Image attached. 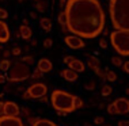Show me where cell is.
I'll list each match as a JSON object with an SVG mask.
<instances>
[{"label":"cell","instance_id":"277c9868","mask_svg":"<svg viewBox=\"0 0 129 126\" xmlns=\"http://www.w3.org/2000/svg\"><path fill=\"white\" fill-rule=\"evenodd\" d=\"M110 44L121 57L129 56V31L114 30L109 34Z\"/></svg>","mask_w":129,"mask_h":126},{"label":"cell","instance_id":"816d5d0a","mask_svg":"<svg viewBox=\"0 0 129 126\" xmlns=\"http://www.w3.org/2000/svg\"><path fill=\"white\" fill-rule=\"evenodd\" d=\"M0 2H3V0H0Z\"/></svg>","mask_w":129,"mask_h":126},{"label":"cell","instance_id":"f1b7e54d","mask_svg":"<svg viewBox=\"0 0 129 126\" xmlns=\"http://www.w3.org/2000/svg\"><path fill=\"white\" fill-rule=\"evenodd\" d=\"M103 123H105V118L103 117L98 115V117L94 118V125H95V126H101V125H103Z\"/></svg>","mask_w":129,"mask_h":126},{"label":"cell","instance_id":"7bdbcfd3","mask_svg":"<svg viewBox=\"0 0 129 126\" xmlns=\"http://www.w3.org/2000/svg\"><path fill=\"white\" fill-rule=\"evenodd\" d=\"M38 100H40V102H42V103H46V102H48V98H46V95H45V96H42V98H40Z\"/></svg>","mask_w":129,"mask_h":126},{"label":"cell","instance_id":"7dc6e473","mask_svg":"<svg viewBox=\"0 0 129 126\" xmlns=\"http://www.w3.org/2000/svg\"><path fill=\"white\" fill-rule=\"evenodd\" d=\"M101 126H110V125H107V123H103V125H101Z\"/></svg>","mask_w":129,"mask_h":126},{"label":"cell","instance_id":"1f68e13d","mask_svg":"<svg viewBox=\"0 0 129 126\" xmlns=\"http://www.w3.org/2000/svg\"><path fill=\"white\" fill-rule=\"evenodd\" d=\"M11 53H12V56H19L20 53H22V49H20L19 46H14L12 50H11Z\"/></svg>","mask_w":129,"mask_h":126},{"label":"cell","instance_id":"5b68a950","mask_svg":"<svg viewBox=\"0 0 129 126\" xmlns=\"http://www.w3.org/2000/svg\"><path fill=\"white\" fill-rule=\"evenodd\" d=\"M31 72L29 65H26L25 62H16V64L12 65V68L8 69L7 72V80L10 83H20V81H25L30 77Z\"/></svg>","mask_w":129,"mask_h":126},{"label":"cell","instance_id":"681fc988","mask_svg":"<svg viewBox=\"0 0 129 126\" xmlns=\"http://www.w3.org/2000/svg\"><path fill=\"white\" fill-rule=\"evenodd\" d=\"M23 126H29V125H23Z\"/></svg>","mask_w":129,"mask_h":126},{"label":"cell","instance_id":"484cf974","mask_svg":"<svg viewBox=\"0 0 129 126\" xmlns=\"http://www.w3.org/2000/svg\"><path fill=\"white\" fill-rule=\"evenodd\" d=\"M20 61L25 62L26 65H33V64H34V58L31 57V56H25V57H23Z\"/></svg>","mask_w":129,"mask_h":126},{"label":"cell","instance_id":"d4e9b609","mask_svg":"<svg viewBox=\"0 0 129 126\" xmlns=\"http://www.w3.org/2000/svg\"><path fill=\"white\" fill-rule=\"evenodd\" d=\"M36 8H37V11H40V12H45V10H46V3H45L44 0H40V2H37Z\"/></svg>","mask_w":129,"mask_h":126},{"label":"cell","instance_id":"bcb514c9","mask_svg":"<svg viewBox=\"0 0 129 126\" xmlns=\"http://www.w3.org/2000/svg\"><path fill=\"white\" fill-rule=\"evenodd\" d=\"M31 45H33V46H36V45H37V39H33V41H31Z\"/></svg>","mask_w":129,"mask_h":126},{"label":"cell","instance_id":"e575fe53","mask_svg":"<svg viewBox=\"0 0 129 126\" xmlns=\"http://www.w3.org/2000/svg\"><path fill=\"white\" fill-rule=\"evenodd\" d=\"M121 68H122V71H124L125 73H128V75H129V61H125Z\"/></svg>","mask_w":129,"mask_h":126},{"label":"cell","instance_id":"5bb4252c","mask_svg":"<svg viewBox=\"0 0 129 126\" xmlns=\"http://www.w3.org/2000/svg\"><path fill=\"white\" fill-rule=\"evenodd\" d=\"M10 41V30L6 22L0 19V44H6Z\"/></svg>","mask_w":129,"mask_h":126},{"label":"cell","instance_id":"d6986e66","mask_svg":"<svg viewBox=\"0 0 129 126\" xmlns=\"http://www.w3.org/2000/svg\"><path fill=\"white\" fill-rule=\"evenodd\" d=\"M117 80V73L114 71H110V69H106L105 71V81L109 83H114Z\"/></svg>","mask_w":129,"mask_h":126},{"label":"cell","instance_id":"3957f363","mask_svg":"<svg viewBox=\"0 0 129 126\" xmlns=\"http://www.w3.org/2000/svg\"><path fill=\"white\" fill-rule=\"evenodd\" d=\"M75 95L71 92H67L64 90H54L50 95V104L57 111L60 117H64L72 111H75Z\"/></svg>","mask_w":129,"mask_h":126},{"label":"cell","instance_id":"7a4b0ae2","mask_svg":"<svg viewBox=\"0 0 129 126\" xmlns=\"http://www.w3.org/2000/svg\"><path fill=\"white\" fill-rule=\"evenodd\" d=\"M109 12L114 30L129 31V0H110Z\"/></svg>","mask_w":129,"mask_h":126},{"label":"cell","instance_id":"d6a6232c","mask_svg":"<svg viewBox=\"0 0 129 126\" xmlns=\"http://www.w3.org/2000/svg\"><path fill=\"white\" fill-rule=\"evenodd\" d=\"M7 16H8V12H7V10L4 8H0V19L2 20H4Z\"/></svg>","mask_w":129,"mask_h":126},{"label":"cell","instance_id":"74e56055","mask_svg":"<svg viewBox=\"0 0 129 126\" xmlns=\"http://www.w3.org/2000/svg\"><path fill=\"white\" fill-rule=\"evenodd\" d=\"M117 126H129V119H122V121H118Z\"/></svg>","mask_w":129,"mask_h":126},{"label":"cell","instance_id":"83f0119b","mask_svg":"<svg viewBox=\"0 0 129 126\" xmlns=\"http://www.w3.org/2000/svg\"><path fill=\"white\" fill-rule=\"evenodd\" d=\"M95 86H96L95 81H94V80H90L88 83H86V84H84V88H86V90H88V91H94V90H95Z\"/></svg>","mask_w":129,"mask_h":126},{"label":"cell","instance_id":"ee69618b","mask_svg":"<svg viewBox=\"0 0 129 126\" xmlns=\"http://www.w3.org/2000/svg\"><path fill=\"white\" fill-rule=\"evenodd\" d=\"M30 18L31 19H37V12H34V11L30 12Z\"/></svg>","mask_w":129,"mask_h":126},{"label":"cell","instance_id":"f35d334b","mask_svg":"<svg viewBox=\"0 0 129 126\" xmlns=\"http://www.w3.org/2000/svg\"><path fill=\"white\" fill-rule=\"evenodd\" d=\"M3 115H4V102L0 100V117H3Z\"/></svg>","mask_w":129,"mask_h":126},{"label":"cell","instance_id":"9a60e30c","mask_svg":"<svg viewBox=\"0 0 129 126\" xmlns=\"http://www.w3.org/2000/svg\"><path fill=\"white\" fill-rule=\"evenodd\" d=\"M61 77L67 80V81H76L79 76H78V72L72 71L71 68H65L61 71Z\"/></svg>","mask_w":129,"mask_h":126},{"label":"cell","instance_id":"ab89813d","mask_svg":"<svg viewBox=\"0 0 129 126\" xmlns=\"http://www.w3.org/2000/svg\"><path fill=\"white\" fill-rule=\"evenodd\" d=\"M72 58H74V57H72V56H65V57L62 58V62H64V64H67V65H68V62L71 61Z\"/></svg>","mask_w":129,"mask_h":126},{"label":"cell","instance_id":"ac0fdd59","mask_svg":"<svg viewBox=\"0 0 129 126\" xmlns=\"http://www.w3.org/2000/svg\"><path fill=\"white\" fill-rule=\"evenodd\" d=\"M33 126H58L57 123H54L53 121L50 119H45V118H38V119L36 121V123H34Z\"/></svg>","mask_w":129,"mask_h":126},{"label":"cell","instance_id":"b9f144b4","mask_svg":"<svg viewBox=\"0 0 129 126\" xmlns=\"http://www.w3.org/2000/svg\"><path fill=\"white\" fill-rule=\"evenodd\" d=\"M6 80H7V77L4 75H0V84H3V83H6Z\"/></svg>","mask_w":129,"mask_h":126},{"label":"cell","instance_id":"8fae6325","mask_svg":"<svg viewBox=\"0 0 129 126\" xmlns=\"http://www.w3.org/2000/svg\"><path fill=\"white\" fill-rule=\"evenodd\" d=\"M23 121L19 117H0V126H23Z\"/></svg>","mask_w":129,"mask_h":126},{"label":"cell","instance_id":"ba28073f","mask_svg":"<svg viewBox=\"0 0 129 126\" xmlns=\"http://www.w3.org/2000/svg\"><path fill=\"white\" fill-rule=\"evenodd\" d=\"M65 45L69 49H74V50H78V49H84L86 44L83 41V38H80L78 35H67L64 38Z\"/></svg>","mask_w":129,"mask_h":126},{"label":"cell","instance_id":"4fadbf2b","mask_svg":"<svg viewBox=\"0 0 129 126\" xmlns=\"http://www.w3.org/2000/svg\"><path fill=\"white\" fill-rule=\"evenodd\" d=\"M68 68H71L72 71H75V72H84V69H86V64L83 62L82 60H78V58H72L71 61L68 62Z\"/></svg>","mask_w":129,"mask_h":126},{"label":"cell","instance_id":"30bf717a","mask_svg":"<svg viewBox=\"0 0 129 126\" xmlns=\"http://www.w3.org/2000/svg\"><path fill=\"white\" fill-rule=\"evenodd\" d=\"M118 114H129V99L128 98H117L114 100Z\"/></svg>","mask_w":129,"mask_h":126},{"label":"cell","instance_id":"e0dca14e","mask_svg":"<svg viewBox=\"0 0 129 126\" xmlns=\"http://www.w3.org/2000/svg\"><path fill=\"white\" fill-rule=\"evenodd\" d=\"M40 26H41V29H42L44 31L50 33L52 27H53V23H52V20L49 18H41L40 19Z\"/></svg>","mask_w":129,"mask_h":126},{"label":"cell","instance_id":"d590c367","mask_svg":"<svg viewBox=\"0 0 129 126\" xmlns=\"http://www.w3.org/2000/svg\"><path fill=\"white\" fill-rule=\"evenodd\" d=\"M22 114L25 115L26 118H29L30 115H31V113H30V110H29V108H27V107H23V108H22Z\"/></svg>","mask_w":129,"mask_h":126},{"label":"cell","instance_id":"603a6c76","mask_svg":"<svg viewBox=\"0 0 129 126\" xmlns=\"http://www.w3.org/2000/svg\"><path fill=\"white\" fill-rule=\"evenodd\" d=\"M74 104H75V110H80V108L84 107V102H83V99L80 96H76V95H75Z\"/></svg>","mask_w":129,"mask_h":126},{"label":"cell","instance_id":"f6af8a7d","mask_svg":"<svg viewBox=\"0 0 129 126\" xmlns=\"http://www.w3.org/2000/svg\"><path fill=\"white\" fill-rule=\"evenodd\" d=\"M65 3H67V0H60V6H65Z\"/></svg>","mask_w":129,"mask_h":126},{"label":"cell","instance_id":"cb8c5ba5","mask_svg":"<svg viewBox=\"0 0 129 126\" xmlns=\"http://www.w3.org/2000/svg\"><path fill=\"white\" fill-rule=\"evenodd\" d=\"M106 111H107L110 115H118L117 107H116V104H114V102L110 103V104H107V106H106Z\"/></svg>","mask_w":129,"mask_h":126},{"label":"cell","instance_id":"2e32d148","mask_svg":"<svg viewBox=\"0 0 129 126\" xmlns=\"http://www.w3.org/2000/svg\"><path fill=\"white\" fill-rule=\"evenodd\" d=\"M19 34H20V38H23V39H30L31 35H33V31L27 24H22L19 27Z\"/></svg>","mask_w":129,"mask_h":126},{"label":"cell","instance_id":"f907efd6","mask_svg":"<svg viewBox=\"0 0 129 126\" xmlns=\"http://www.w3.org/2000/svg\"><path fill=\"white\" fill-rule=\"evenodd\" d=\"M36 2H40V0H36Z\"/></svg>","mask_w":129,"mask_h":126},{"label":"cell","instance_id":"ffe728a7","mask_svg":"<svg viewBox=\"0 0 129 126\" xmlns=\"http://www.w3.org/2000/svg\"><path fill=\"white\" fill-rule=\"evenodd\" d=\"M111 94H113V88H111V86H109V84H103L102 88H101V95H102V96H110Z\"/></svg>","mask_w":129,"mask_h":126},{"label":"cell","instance_id":"8d00e7d4","mask_svg":"<svg viewBox=\"0 0 129 126\" xmlns=\"http://www.w3.org/2000/svg\"><path fill=\"white\" fill-rule=\"evenodd\" d=\"M99 46L102 49H106L107 48V41L105 39V38H102V39H99Z\"/></svg>","mask_w":129,"mask_h":126},{"label":"cell","instance_id":"836d02e7","mask_svg":"<svg viewBox=\"0 0 129 126\" xmlns=\"http://www.w3.org/2000/svg\"><path fill=\"white\" fill-rule=\"evenodd\" d=\"M38 119V117H33V115H30L29 118H27V122H29V126H33L36 123V121Z\"/></svg>","mask_w":129,"mask_h":126},{"label":"cell","instance_id":"4dcf8cb0","mask_svg":"<svg viewBox=\"0 0 129 126\" xmlns=\"http://www.w3.org/2000/svg\"><path fill=\"white\" fill-rule=\"evenodd\" d=\"M42 44H44V48L49 49V48H52V45H53V41H52V38H45Z\"/></svg>","mask_w":129,"mask_h":126},{"label":"cell","instance_id":"7402d4cb","mask_svg":"<svg viewBox=\"0 0 129 126\" xmlns=\"http://www.w3.org/2000/svg\"><path fill=\"white\" fill-rule=\"evenodd\" d=\"M111 64H113L114 66L121 68V66H122V64H124L122 57H121V56H114V57H111Z\"/></svg>","mask_w":129,"mask_h":126},{"label":"cell","instance_id":"9c48e42d","mask_svg":"<svg viewBox=\"0 0 129 126\" xmlns=\"http://www.w3.org/2000/svg\"><path fill=\"white\" fill-rule=\"evenodd\" d=\"M20 108L15 102L7 100L4 102V117H19Z\"/></svg>","mask_w":129,"mask_h":126},{"label":"cell","instance_id":"7c38bea8","mask_svg":"<svg viewBox=\"0 0 129 126\" xmlns=\"http://www.w3.org/2000/svg\"><path fill=\"white\" fill-rule=\"evenodd\" d=\"M37 69H40L42 73H48L53 69V64H52V61L49 58H41L37 62Z\"/></svg>","mask_w":129,"mask_h":126},{"label":"cell","instance_id":"44dd1931","mask_svg":"<svg viewBox=\"0 0 129 126\" xmlns=\"http://www.w3.org/2000/svg\"><path fill=\"white\" fill-rule=\"evenodd\" d=\"M10 68H11V61L8 58H4L3 61H0V71L2 72H8Z\"/></svg>","mask_w":129,"mask_h":126},{"label":"cell","instance_id":"52a82bcc","mask_svg":"<svg viewBox=\"0 0 129 126\" xmlns=\"http://www.w3.org/2000/svg\"><path fill=\"white\" fill-rule=\"evenodd\" d=\"M87 66H88L92 72H95V75L99 76V77L105 81V71L101 68V61H99L98 57H95V56H90V57L87 58Z\"/></svg>","mask_w":129,"mask_h":126},{"label":"cell","instance_id":"6da1fadb","mask_svg":"<svg viewBox=\"0 0 129 126\" xmlns=\"http://www.w3.org/2000/svg\"><path fill=\"white\" fill-rule=\"evenodd\" d=\"M65 27L71 34L86 39L96 38L105 30V12L99 0H67Z\"/></svg>","mask_w":129,"mask_h":126},{"label":"cell","instance_id":"60d3db41","mask_svg":"<svg viewBox=\"0 0 129 126\" xmlns=\"http://www.w3.org/2000/svg\"><path fill=\"white\" fill-rule=\"evenodd\" d=\"M22 99H23V100H29V99H30V96H29V94H27V92H26V91H25V92H23V94H22Z\"/></svg>","mask_w":129,"mask_h":126},{"label":"cell","instance_id":"f546056e","mask_svg":"<svg viewBox=\"0 0 129 126\" xmlns=\"http://www.w3.org/2000/svg\"><path fill=\"white\" fill-rule=\"evenodd\" d=\"M42 75H44V73L41 72L40 69H36V71H34V72L30 75V77H31V79H41V77H42Z\"/></svg>","mask_w":129,"mask_h":126},{"label":"cell","instance_id":"4316f807","mask_svg":"<svg viewBox=\"0 0 129 126\" xmlns=\"http://www.w3.org/2000/svg\"><path fill=\"white\" fill-rule=\"evenodd\" d=\"M58 23H60L62 27H65V23H67V18H65V14H64V11L60 12V15H58Z\"/></svg>","mask_w":129,"mask_h":126},{"label":"cell","instance_id":"c3c4849f","mask_svg":"<svg viewBox=\"0 0 129 126\" xmlns=\"http://www.w3.org/2000/svg\"><path fill=\"white\" fill-rule=\"evenodd\" d=\"M0 98H3V94H0Z\"/></svg>","mask_w":129,"mask_h":126},{"label":"cell","instance_id":"8992f818","mask_svg":"<svg viewBox=\"0 0 129 126\" xmlns=\"http://www.w3.org/2000/svg\"><path fill=\"white\" fill-rule=\"evenodd\" d=\"M26 92L29 94L30 99H40L48 94V86L44 83H33L30 87H27Z\"/></svg>","mask_w":129,"mask_h":126}]
</instances>
